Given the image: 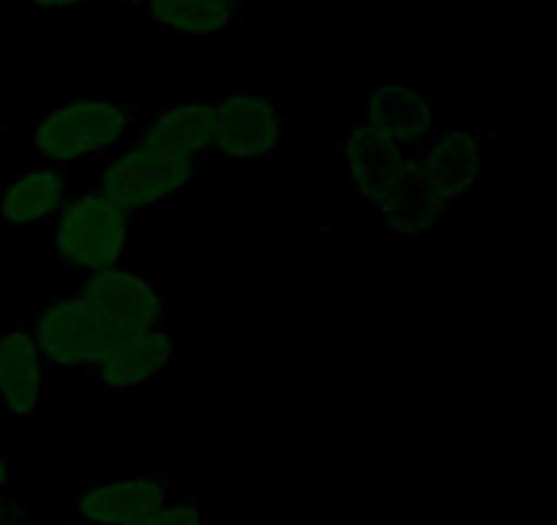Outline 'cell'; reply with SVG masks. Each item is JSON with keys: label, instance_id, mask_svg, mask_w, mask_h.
<instances>
[{"label": "cell", "instance_id": "cell-1", "mask_svg": "<svg viewBox=\"0 0 557 525\" xmlns=\"http://www.w3.org/2000/svg\"><path fill=\"white\" fill-rule=\"evenodd\" d=\"M137 112L117 94H77L47 107L34 121V162L69 164L79 159L110 157L137 141Z\"/></svg>", "mask_w": 557, "mask_h": 525}, {"label": "cell", "instance_id": "cell-2", "mask_svg": "<svg viewBox=\"0 0 557 525\" xmlns=\"http://www.w3.org/2000/svg\"><path fill=\"white\" fill-rule=\"evenodd\" d=\"M134 241H137V213L126 211L96 184H88L79 195H72V200L52 222L55 260L74 277L126 262Z\"/></svg>", "mask_w": 557, "mask_h": 525}, {"label": "cell", "instance_id": "cell-3", "mask_svg": "<svg viewBox=\"0 0 557 525\" xmlns=\"http://www.w3.org/2000/svg\"><path fill=\"white\" fill-rule=\"evenodd\" d=\"M200 164L202 159L173 157L134 141L110 154L90 184L139 217L184 195L200 173Z\"/></svg>", "mask_w": 557, "mask_h": 525}, {"label": "cell", "instance_id": "cell-4", "mask_svg": "<svg viewBox=\"0 0 557 525\" xmlns=\"http://www.w3.org/2000/svg\"><path fill=\"white\" fill-rule=\"evenodd\" d=\"M72 293L94 309L96 318L112 337L164 329L173 309L157 277L134 269L128 262L72 277Z\"/></svg>", "mask_w": 557, "mask_h": 525}, {"label": "cell", "instance_id": "cell-5", "mask_svg": "<svg viewBox=\"0 0 557 525\" xmlns=\"http://www.w3.org/2000/svg\"><path fill=\"white\" fill-rule=\"evenodd\" d=\"M336 157L352 195L377 213L401 190L416 164V151H407L363 118L352 121L336 141Z\"/></svg>", "mask_w": 557, "mask_h": 525}, {"label": "cell", "instance_id": "cell-6", "mask_svg": "<svg viewBox=\"0 0 557 525\" xmlns=\"http://www.w3.org/2000/svg\"><path fill=\"white\" fill-rule=\"evenodd\" d=\"M213 157L271 159L285 141V110L273 90H230L213 99Z\"/></svg>", "mask_w": 557, "mask_h": 525}, {"label": "cell", "instance_id": "cell-7", "mask_svg": "<svg viewBox=\"0 0 557 525\" xmlns=\"http://www.w3.org/2000/svg\"><path fill=\"white\" fill-rule=\"evenodd\" d=\"M30 326L50 369H94L115 340L72 291L41 304Z\"/></svg>", "mask_w": 557, "mask_h": 525}, {"label": "cell", "instance_id": "cell-8", "mask_svg": "<svg viewBox=\"0 0 557 525\" xmlns=\"http://www.w3.org/2000/svg\"><path fill=\"white\" fill-rule=\"evenodd\" d=\"M416 164L421 175L435 186L437 195L454 208L486 181L490 135L475 132L473 126H465V123L437 126L430 141L416 151Z\"/></svg>", "mask_w": 557, "mask_h": 525}, {"label": "cell", "instance_id": "cell-9", "mask_svg": "<svg viewBox=\"0 0 557 525\" xmlns=\"http://www.w3.org/2000/svg\"><path fill=\"white\" fill-rule=\"evenodd\" d=\"M175 498V485L164 474H115L94 479L72 496L77 525H128Z\"/></svg>", "mask_w": 557, "mask_h": 525}, {"label": "cell", "instance_id": "cell-10", "mask_svg": "<svg viewBox=\"0 0 557 525\" xmlns=\"http://www.w3.org/2000/svg\"><path fill=\"white\" fill-rule=\"evenodd\" d=\"M50 364L34 326L17 323L0 334V411L7 419H28L50 400Z\"/></svg>", "mask_w": 557, "mask_h": 525}, {"label": "cell", "instance_id": "cell-11", "mask_svg": "<svg viewBox=\"0 0 557 525\" xmlns=\"http://www.w3.org/2000/svg\"><path fill=\"white\" fill-rule=\"evenodd\" d=\"M175 369V337L164 329H146L115 337L110 351L94 367L96 380L110 391H128L157 383Z\"/></svg>", "mask_w": 557, "mask_h": 525}, {"label": "cell", "instance_id": "cell-12", "mask_svg": "<svg viewBox=\"0 0 557 525\" xmlns=\"http://www.w3.org/2000/svg\"><path fill=\"white\" fill-rule=\"evenodd\" d=\"M69 200L72 184L66 168L34 162L0 184V222L9 228L52 224Z\"/></svg>", "mask_w": 557, "mask_h": 525}, {"label": "cell", "instance_id": "cell-13", "mask_svg": "<svg viewBox=\"0 0 557 525\" xmlns=\"http://www.w3.org/2000/svg\"><path fill=\"white\" fill-rule=\"evenodd\" d=\"M363 121L372 123L407 151H418L437 129V99L426 88L383 83L369 94Z\"/></svg>", "mask_w": 557, "mask_h": 525}, {"label": "cell", "instance_id": "cell-14", "mask_svg": "<svg viewBox=\"0 0 557 525\" xmlns=\"http://www.w3.org/2000/svg\"><path fill=\"white\" fill-rule=\"evenodd\" d=\"M216 135V105L213 99H191L164 107L153 121L139 129L137 143L153 151L186 159H206L213 151Z\"/></svg>", "mask_w": 557, "mask_h": 525}, {"label": "cell", "instance_id": "cell-15", "mask_svg": "<svg viewBox=\"0 0 557 525\" xmlns=\"http://www.w3.org/2000/svg\"><path fill=\"white\" fill-rule=\"evenodd\" d=\"M148 17L181 36H219L240 25L244 0H148Z\"/></svg>", "mask_w": 557, "mask_h": 525}, {"label": "cell", "instance_id": "cell-16", "mask_svg": "<svg viewBox=\"0 0 557 525\" xmlns=\"http://www.w3.org/2000/svg\"><path fill=\"white\" fill-rule=\"evenodd\" d=\"M448 203L435 192V186L421 175L418 164H412V173L401 184V190L391 197L388 206L380 211L383 228L391 235L405 241H416L430 233L437 222L448 213Z\"/></svg>", "mask_w": 557, "mask_h": 525}, {"label": "cell", "instance_id": "cell-17", "mask_svg": "<svg viewBox=\"0 0 557 525\" xmlns=\"http://www.w3.org/2000/svg\"><path fill=\"white\" fill-rule=\"evenodd\" d=\"M128 525H211V523H208V517L202 514L200 503L197 501H178V498H173L170 503L153 509V512H148L146 517L134 520V523Z\"/></svg>", "mask_w": 557, "mask_h": 525}, {"label": "cell", "instance_id": "cell-18", "mask_svg": "<svg viewBox=\"0 0 557 525\" xmlns=\"http://www.w3.org/2000/svg\"><path fill=\"white\" fill-rule=\"evenodd\" d=\"M25 3H30L39 12H66V9L85 7L88 0H25Z\"/></svg>", "mask_w": 557, "mask_h": 525}, {"label": "cell", "instance_id": "cell-19", "mask_svg": "<svg viewBox=\"0 0 557 525\" xmlns=\"http://www.w3.org/2000/svg\"><path fill=\"white\" fill-rule=\"evenodd\" d=\"M14 487V463L3 449H0V490H12Z\"/></svg>", "mask_w": 557, "mask_h": 525}, {"label": "cell", "instance_id": "cell-20", "mask_svg": "<svg viewBox=\"0 0 557 525\" xmlns=\"http://www.w3.org/2000/svg\"><path fill=\"white\" fill-rule=\"evenodd\" d=\"M0 525H34V523H30V514L25 512L23 506H17V503H14L9 512L0 514Z\"/></svg>", "mask_w": 557, "mask_h": 525}, {"label": "cell", "instance_id": "cell-21", "mask_svg": "<svg viewBox=\"0 0 557 525\" xmlns=\"http://www.w3.org/2000/svg\"><path fill=\"white\" fill-rule=\"evenodd\" d=\"M14 506V498H12V490H0V514L9 512V509Z\"/></svg>", "mask_w": 557, "mask_h": 525}, {"label": "cell", "instance_id": "cell-22", "mask_svg": "<svg viewBox=\"0 0 557 525\" xmlns=\"http://www.w3.org/2000/svg\"><path fill=\"white\" fill-rule=\"evenodd\" d=\"M112 3H121V7H146L148 0H112Z\"/></svg>", "mask_w": 557, "mask_h": 525}]
</instances>
